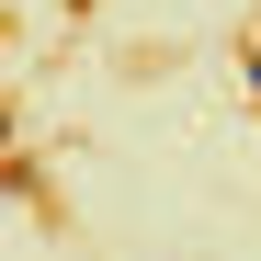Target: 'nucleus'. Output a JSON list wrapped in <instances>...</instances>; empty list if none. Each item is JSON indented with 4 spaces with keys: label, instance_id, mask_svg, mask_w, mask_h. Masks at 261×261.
<instances>
[{
    "label": "nucleus",
    "instance_id": "nucleus-1",
    "mask_svg": "<svg viewBox=\"0 0 261 261\" xmlns=\"http://www.w3.org/2000/svg\"><path fill=\"white\" fill-rule=\"evenodd\" d=\"M0 148H12V114H0Z\"/></svg>",
    "mask_w": 261,
    "mask_h": 261
}]
</instances>
